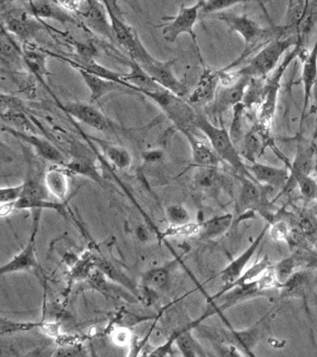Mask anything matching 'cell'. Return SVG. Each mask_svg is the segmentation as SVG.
<instances>
[{
    "label": "cell",
    "instance_id": "1",
    "mask_svg": "<svg viewBox=\"0 0 317 357\" xmlns=\"http://www.w3.org/2000/svg\"><path fill=\"white\" fill-rule=\"evenodd\" d=\"M194 127L207 137L208 142L217 155L224 161V163L232 167L235 174L252 178L247 169V164L244 163L242 159L243 158L231 138L229 131H227L224 126L218 127L214 125L206 114L199 112Z\"/></svg>",
    "mask_w": 317,
    "mask_h": 357
},
{
    "label": "cell",
    "instance_id": "2",
    "mask_svg": "<svg viewBox=\"0 0 317 357\" xmlns=\"http://www.w3.org/2000/svg\"><path fill=\"white\" fill-rule=\"evenodd\" d=\"M297 39L299 36L296 35L278 36L272 39L250 59L246 66L239 69V73L249 77H268L277 68L286 52L297 44Z\"/></svg>",
    "mask_w": 317,
    "mask_h": 357
},
{
    "label": "cell",
    "instance_id": "3",
    "mask_svg": "<svg viewBox=\"0 0 317 357\" xmlns=\"http://www.w3.org/2000/svg\"><path fill=\"white\" fill-rule=\"evenodd\" d=\"M144 96L149 98L164 112L169 119L173 123L178 130H193L197 113L186 98L179 96L168 89L146 92Z\"/></svg>",
    "mask_w": 317,
    "mask_h": 357
},
{
    "label": "cell",
    "instance_id": "4",
    "mask_svg": "<svg viewBox=\"0 0 317 357\" xmlns=\"http://www.w3.org/2000/svg\"><path fill=\"white\" fill-rule=\"evenodd\" d=\"M104 2L109 15L112 33L118 39L119 44L127 50L132 60L137 61L141 66L154 61L157 58H155L144 47L135 29L130 26L121 17H118L116 10L111 7L109 0H104Z\"/></svg>",
    "mask_w": 317,
    "mask_h": 357
},
{
    "label": "cell",
    "instance_id": "5",
    "mask_svg": "<svg viewBox=\"0 0 317 357\" xmlns=\"http://www.w3.org/2000/svg\"><path fill=\"white\" fill-rule=\"evenodd\" d=\"M201 5L199 3L193 6H180L179 13L174 17L163 18L167 24L162 28L163 38L169 43H174L180 36L189 35L196 46L200 56L199 45H197V36L194 32V25L199 18Z\"/></svg>",
    "mask_w": 317,
    "mask_h": 357
},
{
    "label": "cell",
    "instance_id": "6",
    "mask_svg": "<svg viewBox=\"0 0 317 357\" xmlns=\"http://www.w3.org/2000/svg\"><path fill=\"white\" fill-rule=\"evenodd\" d=\"M175 63H176V59L169 61H160L155 59L152 63L146 64V66L140 64V66L162 88L168 89L180 97L186 98L188 95V89L185 84L182 82L175 75L173 71Z\"/></svg>",
    "mask_w": 317,
    "mask_h": 357
},
{
    "label": "cell",
    "instance_id": "7",
    "mask_svg": "<svg viewBox=\"0 0 317 357\" xmlns=\"http://www.w3.org/2000/svg\"><path fill=\"white\" fill-rule=\"evenodd\" d=\"M317 284V278L314 269L303 268L297 270L277 290H279L280 300L297 298L306 301L314 291Z\"/></svg>",
    "mask_w": 317,
    "mask_h": 357
},
{
    "label": "cell",
    "instance_id": "8",
    "mask_svg": "<svg viewBox=\"0 0 317 357\" xmlns=\"http://www.w3.org/2000/svg\"><path fill=\"white\" fill-rule=\"evenodd\" d=\"M37 211V216L35 217L32 234L29 237V241H27L26 245H24L21 252H19L10 261H8L6 264L0 268V273L1 275L26 272V271L37 269L38 268L36 241H37V234L38 231V225H40L41 211Z\"/></svg>",
    "mask_w": 317,
    "mask_h": 357
},
{
    "label": "cell",
    "instance_id": "9",
    "mask_svg": "<svg viewBox=\"0 0 317 357\" xmlns=\"http://www.w3.org/2000/svg\"><path fill=\"white\" fill-rule=\"evenodd\" d=\"M2 130L6 131L10 135L29 144L41 158L52 162V163L61 165V166H65L68 163L62 152L54 144H52L51 142L43 138V137L36 135V134L29 132V131L16 130V128L7 125L2 128Z\"/></svg>",
    "mask_w": 317,
    "mask_h": 357
},
{
    "label": "cell",
    "instance_id": "10",
    "mask_svg": "<svg viewBox=\"0 0 317 357\" xmlns=\"http://www.w3.org/2000/svg\"><path fill=\"white\" fill-rule=\"evenodd\" d=\"M4 19L5 21L2 24L5 28L12 35L24 40V43L30 41V39L35 36L38 31L44 28V25L40 24L41 22L38 21V18L20 8L7 10Z\"/></svg>",
    "mask_w": 317,
    "mask_h": 357
},
{
    "label": "cell",
    "instance_id": "11",
    "mask_svg": "<svg viewBox=\"0 0 317 357\" xmlns=\"http://www.w3.org/2000/svg\"><path fill=\"white\" fill-rule=\"evenodd\" d=\"M221 85V72L204 67L196 86L188 95V102L194 107L210 105L215 99L217 91Z\"/></svg>",
    "mask_w": 317,
    "mask_h": 357
},
{
    "label": "cell",
    "instance_id": "12",
    "mask_svg": "<svg viewBox=\"0 0 317 357\" xmlns=\"http://www.w3.org/2000/svg\"><path fill=\"white\" fill-rule=\"evenodd\" d=\"M270 312H271L264 315L254 325L243 329V331H236L232 326H228V331L224 332V337L226 340L225 342L227 344L235 346L240 351L242 356H254L255 354L253 353V351L258 342H260L261 328H263V323L265 322Z\"/></svg>",
    "mask_w": 317,
    "mask_h": 357
},
{
    "label": "cell",
    "instance_id": "13",
    "mask_svg": "<svg viewBox=\"0 0 317 357\" xmlns=\"http://www.w3.org/2000/svg\"><path fill=\"white\" fill-rule=\"evenodd\" d=\"M63 108L74 119L97 130L104 131V132L114 130L113 123L98 108L91 103L68 102L63 105Z\"/></svg>",
    "mask_w": 317,
    "mask_h": 357
},
{
    "label": "cell",
    "instance_id": "14",
    "mask_svg": "<svg viewBox=\"0 0 317 357\" xmlns=\"http://www.w3.org/2000/svg\"><path fill=\"white\" fill-rule=\"evenodd\" d=\"M270 226H271V222H267L265 226L261 229L260 234L256 237L254 241L247 248V250H245L243 253L233 259L226 267H224L218 273V276L221 278L224 286L233 283L245 272L247 264L252 261V257L254 256L261 242L265 238L266 234L269 231Z\"/></svg>",
    "mask_w": 317,
    "mask_h": 357
},
{
    "label": "cell",
    "instance_id": "15",
    "mask_svg": "<svg viewBox=\"0 0 317 357\" xmlns=\"http://www.w3.org/2000/svg\"><path fill=\"white\" fill-rule=\"evenodd\" d=\"M302 60V71L300 75V81L303 86V107L302 112V119H300V128L302 123L307 116L309 111V103L311 98V89L317 78V38L314 42L313 47L310 52L303 50L300 54Z\"/></svg>",
    "mask_w": 317,
    "mask_h": 357
},
{
    "label": "cell",
    "instance_id": "16",
    "mask_svg": "<svg viewBox=\"0 0 317 357\" xmlns=\"http://www.w3.org/2000/svg\"><path fill=\"white\" fill-rule=\"evenodd\" d=\"M250 78L252 77L242 75V77L235 82L231 83L229 85H219L215 99L212 102L214 112L221 116L228 109L233 108L243 102Z\"/></svg>",
    "mask_w": 317,
    "mask_h": 357
},
{
    "label": "cell",
    "instance_id": "17",
    "mask_svg": "<svg viewBox=\"0 0 317 357\" xmlns=\"http://www.w3.org/2000/svg\"><path fill=\"white\" fill-rule=\"evenodd\" d=\"M247 169L253 180L260 185L282 190L289 178L288 167H278L270 165L258 163L247 164Z\"/></svg>",
    "mask_w": 317,
    "mask_h": 357
},
{
    "label": "cell",
    "instance_id": "18",
    "mask_svg": "<svg viewBox=\"0 0 317 357\" xmlns=\"http://www.w3.org/2000/svg\"><path fill=\"white\" fill-rule=\"evenodd\" d=\"M180 132L185 137L190 145L192 161L194 167H221L222 164H224L211 147L210 142L208 144L207 142L197 138L193 130H183Z\"/></svg>",
    "mask_w": 317,
    "mask_h": 357
},
{
    "label": "cell",
    "instance_id": "19",
    "mask_svg": "<svg viewBox=\"0 0 317 357\" xmlns=\"http://www.w3.org/2000/svg\"><path fill=\"white\" fill-rule=\"evenodd\" d=\"M235 175L241 184L240 192L236 203L238 211L245 213L247 211H260L265 200L260 184L247 176Z\"/></svg>",
    "mask_w": 317,
    "mask_h": 357
},
{
    "label": "cell",
    "instance_id": "20",
    "mask_svg": "<svg viewBox=\"0 0 317 357\" xmlns=\"http://www.w3.org/2000/svg\"><path fill=\"white\" fill-rule=\"evenodd\" d=\"M0 45H1V66L2 70L6 71H17V68L26 66L24 61L23 47L19 46L17 42L13 38V35L5 28L1 26L0 33Z\"/></svg>",
    "mask_w": 317,
    "mask_h": 357
},
{
    "label": "cell",
    "instance_id": "21",
    "mask_svg": "<svg viewBox=\"0 0 317 357\" xmlns=\"http://www.w3.org/2000/svg\"><path fill=\"white\" fill-rule=\"evenodd\" d=\"M176 259L166 264L152 268L144 273L141 284L143 289L149 294H157L163 291L171 281L172 271L176 266Z\"/></svg>",
    "mask_w": 317,
    "mask_h": 357
},
{
    "label": "cell",
    "instance_id": "22",
    "mask_svg": "<svg viewBox=\"0 0 317 357\" xmlns=\"http://www.w3.org/2000/svg\"><path fill=\"white\" fill-rule=\"evenodd\" d=\"M76 69L79 71L80 75H82L86 86H88V91L91 92V100H93V102L101 100L102 97L111 93V92L124 91V89H129V91H130L126 86L116 83L115 81L105 79V78L91 74V73L86 71L84 69Z\"/></svg>",
    "mask_w": 317,
    "mask_h": 357
},
{
    "label": "cell",
    "instance_id": "23",
    "mask_svg": "<svg viewBox=\"0 0 317 357\" xmlns=\"http://www.w3.org/2000/svg\"><path fill=\"white\" fill-rule=\"evenodd\" d=\"M29 10L30 13L38 19H52L62 24H76V20L55 0L54 2L49 0H36L30 3Z\"/></svg>",
    "mask_w": 317,
    "mask_h": 357
},
{
    "label": "cell",
    "instance_id": "24",
    "mask_svg": "<svg viewBox=\"0 0 317 357\" xmlns=\"http://www.w3.org/2000/svg\"><path fill=\"white\" fill-rule=\"evenodd\" d=\"M224 175L221 172V167H197L193 180L194 186L200 191L216 192L225 184Z\"/></svg>",
    "mask_w": 317,
    "mask_h": 357
},
{
    "label": "cell",
    "instance_id": "25",
    "mask_svg": "<svg viewBox=\"0 0 317 357\" xmlns=\"http://www.w3.org/2000/svg\"><path fill=\"white\" fill-rule=\"evenodd\" d=\"M24 61L26 66L29 67V71L34 75L38 79L44 81L46 75H48L47 68V59L49 53L46 50L38 49L33 46L31 42H26L24 47Z\"/></svg>",
    "mask_w": 317,
    "mask_h": 357
},
{
    "label": "cell",
    "instance_id": "26",
    "mask_svg": "<svg viewBox=\"0 0 317 357\" xmlns=\"http://www.w3.org/2000/svg\"><path fill=\"white\" fill-rule=\"evenodd\" d=\"M130 72L123 75V79L134 86L138 93L144 95L146 92L157 91L164 89L147 74L137 61H130Z\"/></svg>",
    "mask_w": 317,
    "mask_h": 357
},
{
    "label": "cell",
    "instance_id": "27",
    "mask_svg": "<svg viewBox=\"0 0 317 357\" xmlns=\"http://www.w3.org/2000/svg\"><path fill=\"white\" fill-rule=\"evenodd\" d=\"M194 328H196L194 324L191 323L185 328L175 332L173 334L175 344H176L178 350L180 351L183 356L187 357L206 356L207 353H206L204 348L192 334V331Z\"/></svg>",
    "mask_w": 317,
    "mask_h": 357
},
{
    "label": "cell",
    "instance_id": "28",
    "mask_svg": "<svg viewBox=\"0 0 317 357\" xmlns=\"http://www.w3.org/2000/svg\"><path fill=\"white\" fill-rule=\"evenodd\" d=\"M45 184L49 194L56 198L58 201L65 200L69 192V180L68 173L62 169H49L44 175Z\"/></svg>",
    "mask_w": 317,
    "mask_h": 357
},
{
    "label": "cell",
    "instance_id": "29",
    "mask_svg": "<svg viewBox=\"0 0 317 357\" xmlns=\"http://www.w3.org/2000/svg\"><path fill=\"white\" fill-rule=\"evenodd\" d=\"M96 144H98L104 152L105 158L109 160L111 164L116 169L124 170L127 169L132 164V155L130 151L125 147L110 144L104 139L99 138H91Z\"/></svg>",
    "mask_w": 317,
    "mask_h": 357
},
{
    "label": "cell",
    "instance_id": "30",
    "mask_svg": "<svg viewBox=\"0 0 317 357\" xmlns=\"http://www.w3.org/2000/svg\"><path fill=\"white\" fill-rule=\"evenodd\" d=\"M233 214L227 213L211 218L201 223L200 236L207 239H216L224 236L233 225Z\"/></svg>",
    "mask_w": 317,
    "mask_h": 357
},
{
    "label": "cell",
    "instance_id": "31",
    "mask_svg": "<svg viewBox=\"0 0 317 357\" xmlns=\"http://www.w3.org/2000/svg\"><path fill=\"white\" fill-rule=\"evenodd\" d=\"M16 209H32V211H40L43 209H49L63 214L65 211V204L62 201H52L49 198L44 199H31V198L21 197L20 199L15 202Z\"/></svg>",
    "mask_w": 317,
    "mask_h": 357
},
{
    "label": "cell",
    "instance_id": "32",
    "mask_svg": "<svg viewBox=\"0 0 317 357\" xmlns=\"http://www.w3.org/2000/svg\"><path fill=\"white\" fill-rule=\"evenodd\" d=\"M94 265L97 267V269L100 271L104 275H107L111 280L116 282V283L123 284L127 289L130 290L135 289V287H133L132 282L130 280V278L127 275H125L118 268L114 266L111 262L107 261L104 258H93Z\"/></svg>",
    "mask_w": 317,
    "mask_h": 357
},
{
    "label": "cell",
    "instance_id": "33",
    "mask_svg": "<svg viewBox=\"0 0 317 357\" xmlns=\"http://www.w3.org/2000/svg\"><path fill=\"white\" fill-rule=\"evenodd\" d=\"M65 167L66 170H69L75 174L86 176V177L90 178L91 180L97 181V183H101V175H100L95 165L91 161V159L77 158L68 162Z\"/></svg>",
    "mask_w": 317,
    "mask_h": 357
},
{
    "label": "cell",
    "instance_id": "34",
    "mask_svg": "<svg viewBox=\"0 0 317 357\" xmlns=\"http://www.w3.org/2000/svg\"><path fill=\"white\" fill-rule=\"evenodd\" d=\"M43 324L41 322H20V321L8 319V318H1V321H0V335L6 336V335L34 331L36 328H42Z\"/></svg>",
    "mask_w": 317,
    "mask_h": 357
},
{
    "label": "cell",
    "instance_id": "35",
    "mask_svg": "<svg viewBox=\"0 0 317 357\" xmlns=\"http://www.w3.org/2000/svg\"><path fill=\"white\" fill-rule=\"evenodd\" d=\"M252 1L253 0H206L200 10V14L203 16L214 15V14L224 13L236 5Z\"/></svg>",
    "mask_w": 317,
    "mask_h": 357
},
{
    "label": "cell",
    "instance_id": "36",
    "mask_svg": "<svg viewBox=\"0 0 317 357\" xmlns=\"http://www.w3.org/2000/svg\"><path fill=\"white\" fill-rule=\"evenodd\" d=\"M297 266H299V264H297V258L295 255L281 259L279 262L275 264V273L279 284H282L285 283V282L296 272Z\"/></svg>",
    "mask_w": 317,
    "mask_h": 357
},
{
    "label": "cell",
    "instance_id": "37",
    "mask_svg": "<svg viewBox=\"0 0 317 357\" xmlns=\"http://www.w3.org/2000/svg\"><path fill=\"white\" fill-rule=\"evenodd\" d=\"M165 213L167 220L171 225H183L192 222L190 212L180 204L167 206Z\"/></svg>",
    "mask_w": 317,
    "mask_h": 357
},
{
    "label": "cell",
    "instance_id": "38",
    "mask_svg": "<svg viewBox=\"0 0 317 357\" xmlns=\"http://www.w3.org/2000/svg\"><path fill=\"white\" fill-rule=\"evenodd\" d=\"M201 231V223L189 222L183 225H171L163 233L164 237H183L197 236Z\"/></svg>",
    "mask_w": 317,
    "mask_h": 357
},
{
    "label": "cell",
    "instance_id": "39",
    "mask_svg": "<svg viewBox=\"0 0 317 357\" xmlns=\"http://www.w3.org/2000/svg\"><path fill=\"white\" fill-rule=\"evenodd\" d=\"M24 183L18 185L2 187L0 189V203H15L23 197Z\"/></svg>",
    "mask_w": 317,
    "mask_h": 357
},
{
    "label": "cell",
    "instance_id": "40",
    "mask_svg": "<svg viewBox=\"0 0 317 357\" xmlns=\"http://www.w3.org/2000/svg\"><path fill=\"white\" fill-rule=\"evenodd\" d=\"M111 337H112L114 344L121 346V347L129 345L132 342V334L129 329L125 328L115 329L111 335Z\"/></svg>",
    "mask_w": 317,
    "mask_h": 357
},
{
    "label": "cell",
    "instance_id": "41",
    "mask_svg": "<svg viewBox=\"0 0 317 357\" xmlns=\"http://www.w3.org/2000/svg\"><path fill=\"white\" fill-rule=\"evenodd\" d=\"M269 231L271 233L272 238L278 240V241L279 240L280 241H282V240L286 241L289 237V230L286 222H278L272 225H271Z\"/></svg>",
    "mask_w": 317,
    "mask_h": 357
},
{
    "label": "cell",
    "instance_id": "42",
    "mask_svg": "<svg viewBox=\"0 0 317 357\" xmlns=\"http://www.w3.org/2000/svg\"><path fill=\"white\" fill-rule=\"evenodd\" d=\"M83 349L82 346L77 344H68L63 345L62 347L57 349L56 353L54 354V356H83L82 353Z\"/></svg>",
    "mask_w": 317,
    "mask_h": 357
},
{
    "label": "cell",
    "instance_id": "43",
    "mask_svg": "<svg viewBox=\"0 0 317 357\" xmlns=\"http://www.w3.org/2000/svg\"><path fill=\"white\" fill-rule=\"evenodd\" d=\"M60 6H62L68 13H80L82 10V0H55Z\"/></svg>",
    "mask_w": 317,
    "mask_h": 357
},
{
    "label": "cell",
    "instance_id": "44",
    "mask_svg": "<svg viewBox=\"0 0 317 357\" xmlns=\"http://www.w3.org/2000/svg\"><path fill=\"white\" fill-rule=\"evenodd\" d=\"M311 99H313V105H311L310 107H309L308 114H316L317 117V78L314 84L313 89H311ZM313 139L317 141V120Z\"/></svg>",
    "mask_w": 317,
    "mask_h": 357
},
{
    "label": "cell",
    "instance_id": "45",
    "mask_svg": "<svg viewBox=\"0 0 317 357\" xmlns=\"http://www.w3.org/2000/svg\"><path fill=\"white\" fill-rule=\"evenodd\" d=\"M143 158L144 161L148 162V163H155V162L162 160L165 158V155L161 150H150L143 153Z\"/></svg>",
    "mask_w": 317,
    "mask_h": 357
},
{
    "label": "cell",
    "instance_id": "46",
    "mask_svg": "<svg viewBox=\"0 0 317 357\" xmlns=\"http://www.w3.org/2000/svg\"><path fill=\"white\" fill-rule=\"evenodd\" d=\"M135 236L141 242L148 241L150 238L149 231L143 225H138L135 229Z\"/></svg>",
    "mask_w": 317,
    "mask_h": 357
},
{
    "label": "cell",
    "instance_id": "47",
    "mask_svg": "<svg viewBox=\"0 0 317 357\" xmlns=\"http://www.w3.org/2000/svg\"><path fill=\"white\" fill-rule=\"evenodd\" d=\"M15 208V203H2L0 206V215L2 218L9 216Z\"/></svg>",
    "mask_w": 317,
    "mask_h": 357
},
{
    "label": "cell",
    "instance_id": "48",
    "mask_svg": "<svg viewBox=\"0 0 317 357\" xmlns=\"http://www.w3.org/2000/svg\"><path fill=\"white\" fill-rule=\"evenodd\" d=\"M15 1V0H0V2H1L2 13H4V11L7 10V8H9L10 4H13Z\"/></svg>",
    "mask_w": 317,
    "mask_h": 357
},
{
    "label": "cell",
    "instance_id": "49",
    "mask_svg": "<svg viewBox=\"0 0 317 357\" xmlns=\"http://www.w3.org/2000/svg\"><path fill=\"white\" fill-rule=\"evenodd\" d=\"M300 5H308L307 0H295Z\"/></svg>",
    "mask_w": 317,
    "mask_h": 357
},
{
    "label": "cell",
    "instance_id": "50",
    "mask_svg": "<svg viewBox=\"0 0 317 357\" xmlns=\"http://www.w3.org/2000/svg\"><path fill=\"white\" fill-rule=\"evenodd\" d=\"M314 172H316V174L317 176V147H316V162H314Z\"/></svg>",
    "mask_w": 317,
    "mask_h": 357
},
{
    "label": "cell",
    "instance_id": "51",
    "mask_svg": "<svg viewBox=\"0 0 317 357\" xmlns=\"http://www.w3.org/2000/svg\"><path fill=\"white\" fill-rule=\"evenodd\" d=\"M205 2H206V0H196V3H199V4L201 5V8H202V6L204 5Z\"/></svg>",
    "mask_w": 317,
    "mask_h": 357
},
{
    "label": "cell",
    "instance_id": "52",
    "mask_svg": "<svg viewBox=\"0 0 317 357\" xmlns=\"http://www.w3.org/2000/svg\"><path fill=\"white\" fill-rule=\"evenodd\" d=\"M314 248H316V252L317 253V241L316 242V244H314Z\"/></svg>",
    "mask_w": 317,
    "mask_h": 357
}]
</instances>
